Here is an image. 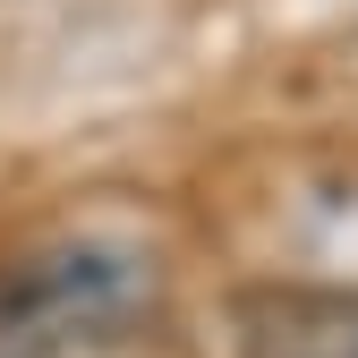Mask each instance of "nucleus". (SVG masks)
I'll list each match as a JSON object with an SVG mask.
<instances>
[{"instance_id": "1", "label": "nucleus", "mask_w": 358, "mask_h": 358, "mask_svg": "<svg viewBox=\"0 0 358 358\" xmlns=\"http://www.w3.org/2000/svg\"><path fill=\"white\" fill-rule=\"evenodd\" d=\"M137 299H145L137 256L77 239L60 256H34L17 273H0V350L34 358V350H60V341H103L111 324L137 316Z\"/></svg>"}, {"instance_id": "2", "label": "nucleus", "mask_w": 358, "mask_h": 358, "mask_svg": "<svg viewBox=\"0 0 358 358\" xmlns=\"http://www.w3.org/2000/svg\"><path fill=\"white\" fill-rule=\"evenodd\" d=\"M248 358H358L350 299H248Z\"/></svg>"}]
</instances>
